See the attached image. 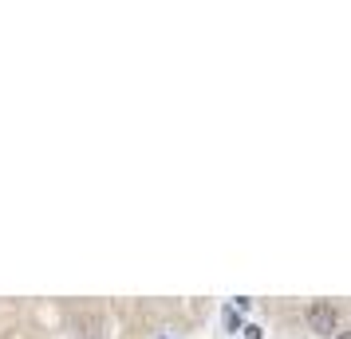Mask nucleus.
I'll return each instance as SVG.
<instances>
[{"instance_id":"f257e3e1","label":"nucleus","mask_w":351,"mask_h":339,"mask_svg":"<svg viewBox=\"0 0 351 339\" xmlns=\"http://www.w3.org/2000/svg\"><path fill=\"white\" fill-rule=\"evenodd\" d=\"M304 320H308V327H312L316 336H332V331H335V320H339V316H335V307L328 304V300H316V304L304 312Z\"/></svg>"},{"instance_id":"f03ea898","label":"nucleus","mask_w":351,"mask_h":339,"mask_svg":"<svg viewBox=\"0 0 351 339\" xmlns=\"http://www.w3.org/2000/svg\"><path fill=\"white\" fill-rule=\"evenodd\" d=\"M245 339H265V331H261L256 323H249V327H245Z\"/></svg>"},{"instance_id":"7ed1b4c3","label":"nucleus","mask_w":351,"mask_h":339,"mask_svg":"<svg viewBox=\"0 0 351 339\" xmlns=\"http://www.w3.org/2000/svg\"><path fill=\"white\" fill-rule=\"evenodd\" d=\"M335 339H351V331H339V336H335Z\"/></svg>"}]
</instances>
